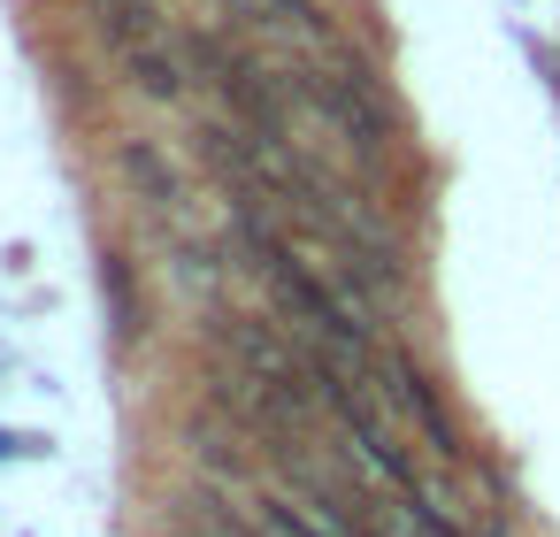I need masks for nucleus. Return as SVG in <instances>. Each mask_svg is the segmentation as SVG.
Returning <instances> with one entry per match:
<instances>
[{
    "instance_id": "f03ea898",
    "label": "nucleus",
    "mask_w": 560,
    "mask_h": 537,
    "mask_svg": "<svg viewBox=\"0 0 560 537\" xmlns=\"http://www.w3.org/2000/svg\"><path fill=\"white\" fill-rule=\"evenodd\" d=\"M116 177H124V192L139 200V215L170 238V231H192L200 223V208H192V185H185V170L154 147V139H116Z\"/></svg>"
},
{
    "instance_id": "20e7f679",
    "label": "nucleus",
    "mask_w": 560,
    "mask_h": 537,
    "mask_svg": "<svg viewBox=\"0 0 560 537\" xmlns=\"http://www.w3.org/2000/svg\"><path fill=\"white\" fill-rule=\"evenodd\" d=\"M162 537H269V522H254L246 506H231V491L192 483V491H177V499H170Z\"/></svg>"
},
{
    "instance_id": "7ed1b4c3",
    "label": "nucleus",
    "mask_w": 560,
    "mask_h": 537,
    "mask_svg": "<svg viewBox=\"0 0 560 537\" xmlns=\"http://www.w3.org/2000/svg\"><path fill=\"white\" fill-rule=\"evenodd\" d=\"M185 445H192V460L215 476V491H231V483H254V468H261V445L231 422V415H215V407H200V415H185Z\"/></svg>"
},
{
    "instance_id": "f257e3e1",
    "label": "nucleus",
    "mask_w": 560,
    "mask_h": 537,
    "mask_svg": "<svg viewBox=\"0 0 560 537\" xmlns=\"http://www.w3.org/2000/svg\"><path fill=\"white\" fill-rule=\"evenodd\" d=\"M369 384H376V399L399 415V430H422L438 460H460V430H453V415H445L438 384L415 369V353H407V346H376V369H369Z\"/></svg>"
},
{
    "instance_id": "39448f33",
    "label": "nucleus",
    "mask_w": 560,
    "mask_h": 537,
    "mask_svg": "<svg viewBox=\"0 0 560 537\" xmlns=\"http://www.w3.org/2000/svg\"><path fill=\"white\" fill-rule=\"evenodd\" d=\"M85 24H93L124 62H131L139 47H154V39H170V32H177V24L162 16V0H85Z\"/></svg>"
},
{
    "instance_id": "423d86ee",
    "label": "nucleus",
    "mask_w": 560,
    "mask_h": 537,
    "mask_svg": "<svg viewBox=\"0 0 560 537\" xmlns=\"http://www.w3.org/2000/svg\"><path fill=\"white\" fill-rule=\"evenodd\" d=\"M131 85L147 93V101H185L200 78H192V47H185V32H170V39H154V47H139L131 62Z\"/></svg>"
},
{
    "instance_id": "0eeeda50",
    "label": "nucleus",
    "mask_w": 560,
    "mask_h": 537,
    "mask_svg": "<svg viewBox=\"0 0 560 537\" xmlns=\"http://www.w3.org/2000/svg\"><path fill=\"white\" fill-rule=\"evenodd\" d=\"M254 506H261V522H269L277 537H353L330 506H315V499H300V491H284V483H277V491H261Z\"/></svg>"
},
{
    "instance_id": "6e6552de",
    "label": "nucleus",
    "mask_w": 560,
    "mask_h": 537,
    "mask_svg": "<svg viewBox=\"0 0 560 537\" xmlns=\"http://www.w3.org/2000/svg\"><path fill=\"white\" fill-rule=\"evenodd\" d=\"M101 277H108V300H116V338L131 346V338H139V284H131V261H124V254H108V269H101Z\"/></svg>"
}]
</instances>
